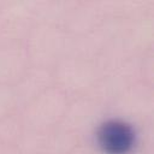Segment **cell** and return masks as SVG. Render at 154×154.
Here are the masks:
<instances>
[{
  "instance_id": "cell-1",
  "label": "cell",
  "mask_w": 154,
  "mask_h": 154,
  "mask_svg": "<svg viewBox=\"0 0 154 154\" xmlns=\"http://www.w3.org/2000/svg\"><path fill=\"white\" fill-rule=\"evenodd\" d=\"M97 141L107 154H126L135 143V132L122 120H108L100 128Z\"/></svg>"
}]
</instances>
